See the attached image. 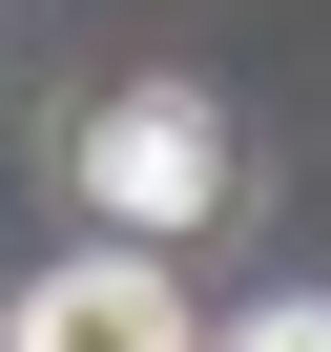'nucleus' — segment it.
Wrapping results in <instances>:
<instances>
[{"label":"nucleus","instance_id":"f257e3e1","mask_svg":"<svg viewBox=\"0 0 331 352\" xmlns=\"http://www.w3.org/2000/svg\"><path fill=\"white\" fill-rule=\"evenodd\" d=\"M207 187H228V124H207L187 83H124V104L83 124V208H104L124 249H166V228H207Z\"/></svg>","mask_w":331,"mask_h":352},{"label":"nucleus","instance_id":"7ed1b4c3","mask_svg":"<svg viewBox=\"0 0 331 352\" xmlns=\"http://www.w3.org/2000/svg\"><path fill=\"white\" fill-rule=\"evenodd\" d=\"M228 352H331V311H249V331H228Z\"/></svg>","mask_w":331,"mask_h":352},{"label":"nucleus","instance_id":"f03ea898","mask_svg":"<svg viewBox=\"0 0 331 352\" xmlns=\"http://www.w3.org/2000/svg\"><path fill=\"white\" fill-rule=\"evenodd\" d=\"M0 352H187V290H166L145 249H83V270L21 290V331H0Z\"/></svg>","mask_w":331,"mask_h":352}]
</instances>
